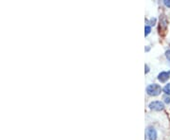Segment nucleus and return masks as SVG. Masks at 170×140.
Here are the masks:
<instances>
[{
    "label": "nucleus",
    "instance_id": "1",
    "mask_svg": "<svg viewBox=\"0 0 170 140\" xmlns=\"http://www.w3.org/2000/svg\"><path fill=\"white\" fill-rule=\"evenodd\" d=\"M162 90H163V88L161 87V85H159L157 83H152V84L147 85V87L145 89L146 94L149 96H159L162 93Z\"/></svg>",
    "mask_w": 170,
    "mask_h": 140
},
{
    "label": "nucleus",
    "instance_id": "2",
    "mask_svg": "<svg viewBox=\"0 0 170 140\" xmlns=\"http://www.w3.org/2000/svg\"><path fill=\"white\" fill-rule=\"evenodd\" d=\"M149 107L153 111H163L164 109V103L161 100H154L149 103Z\"/></svg>",
    "mask_w": 170,
    "mask_h": 140
},
{
    "label": "nucleus",
    "instance_id": "3",
    "mask_svg": "<svg viewBox=\"0 0 170 140\" xmlns=\"http://www.w3.org/2000/svg\"><path fill=\"white\" fill-rule=\"evenodd\" d=\"M146 135L149 140H157L158 134H157V131L155 130V128H153V127L147 128L146 129Z\"/></svg>",
    "mask_w": 170,
    "mask_h": 140
},
{
    "label": "nucleus",
    "instance_id": "4",
    "mask_svg": "<svg viewBox=\"0 0 170 140\" xmlns=\"http://www.w3.org/2000/svg\"><path fill=\"white\" fill-rule=\"evenodd\" d=\"M170 78V71H162L158 75V80L161 82H165Z\"/></svg>",
    "mask_w": 170,
    "mask_h": 140
},
{
    "label": "nucleus",
    "instance_id": "5",
    "mask_svg": "<svg viewBox=\"0 0 170 140\" xmlns=\"http://www.w3.org/2000/svg\"><path fill=\"white\" fill-rule=\"evenodd\" d=\"M163 91L164 92V94L166 96H170V82L165 84V86L163 88Z\"/></svg>",
    "mask_w": 170,
    "mask_h": 140
},
{
    "label": "nucleus",
    "instance_id": "6",
    "mask_svg": "<svg viewBox=\"0 0 170 140\" xmlns=\"http://www.w3.org/2000/svg\"><path fill=\"white\" fill-rule=\"evenodd\" d=\"M151 31V27L149 25H145V36H147Z\"/></svg>",
    "mask_w": 170,
    "mask_h": 140
},
{
    "label": "nucleus",
    "instance_id": "7",
    "mask_svg": "<svg viewBox=\"0 0 170 140\" xmlns=\"http://www.w3.org/2000/svg\"><path fill=\"white\" fill-rule=\"evenodd\" d=\"M164 101L166 104H169L170 103V96H164Z\"/></svg>",
    "mask_w": 170,
    "mask_h": 140
},
{
    "label": "nucleus",
    "instance_id": "8",
    "mask_svg": "<svg viewBox=\"0 0 170 140\" xmlns=\"http://www.w3.org/2000/svg\"><path fill=\"white\" fill-rule=\"evenodd\" d=\"M165 57H166V59L170 62V49H168V50L165 51Z\"/></svg>",
    "mask_w": 170,
    "mask_h": 140
},
{
    "label": "nucleus",
    "instance_id": "9",
    "mask_svg": "<svg viewBox=\"0 0 170 140\" xmlns=\"http://www.w3.org/2000/svg\"><path fill=\"white\" fill-rule=\"evenodd\" d=\"M164 4L167 8H170V0H164Z\"/></svg>",
    "mask_w": 170,
    "mask_h": 140
},
{
    "label": "nucleus",
    "instance_id": "10",
    "mask_svg": "<svg viewBox=\"0 0 170 140\" xmlns=\"http://www.w3.org/2000/svg\"><path fill=\"white\" fill-rule=\"evenodd\" d=\"M155 23H156V18H151L150 19V25L151 26H154Z\"/></svg>",
    "mask_w": 170,
    "mask_h": 140
},
{
    "label": "nucleus",
    "instance_id": "11",
    "mask_svg": "<svg viewBox=\"0 0 170 140\" xmlns=\"http://www.w3.org/2000/svg\"><path fill=\"white\" fill-rule=\"evenodd\" d=\"M145 73H149V66H146V64H145Z\"/></svg>",
    "mask_w": 170,
    "mask_h": 140
}]
</instances>
